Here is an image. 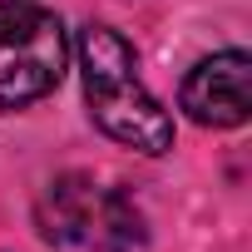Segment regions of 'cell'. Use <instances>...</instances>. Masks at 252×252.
I'll use <instances>...</instances> for the list:
<instances>
[{"mask_svg": "<svg viewBox=\"0 0 252 252\" xmlns=\"http://www.w3.org/2000/svg\"><path fill=\"white\" fill-rule=\"evenodd\" d=\"M79 79H84V104L89 119L109 139L139 154H168L173 149V119L168 109L149 94L139 79V55L109 25H84L79 30Z\"/></svg>", "mask_w": 252, "mask_h": 252, "instance_id": "1", "label": "cell"}, {"mask_svg": "<svg viewBox=\"0 0 252 252\" xmlns=\"http://www.w3.org/2000/svg\"><path fill=\"white\" fill-rule=\"evenodd\" d=\"M35 227L45 242L74 252H139L144 213L119 183H99L89 173H60L45 183L35 203Z\"/></svg>", "mask_w": 252, "mask_h": 252, "instance_id": "2", "label": "cell"}, {"mask_svg": "<svg viewBox=\"0 0 252 252\" xmlns=\"http://www.w3.org/2000/svg\"><path fill=\"white\" fill-rule=\"evenodd\" d=\"M64 69H69L64 20L35 0H5L0 5V114L55 94Z\"/></svg>", "mask_w": 252, "mask_h": 252, "instance_id": "3", "label": "cell"}, {"mask_svg": "<svg viewBox=\"0 0 252 252\" xmlns=\"http://www.w3.org/2000/svg\"><path fill=\"white\" fill-rule=\"evenodd\" d=\"M178 104L203 129H237L252 114V60L242 50H218L183 74Z\"/></svg>", "mask_w": 252, "mask_h": 252, "instance_id": "4", "label": "cell"}]
</instances>
